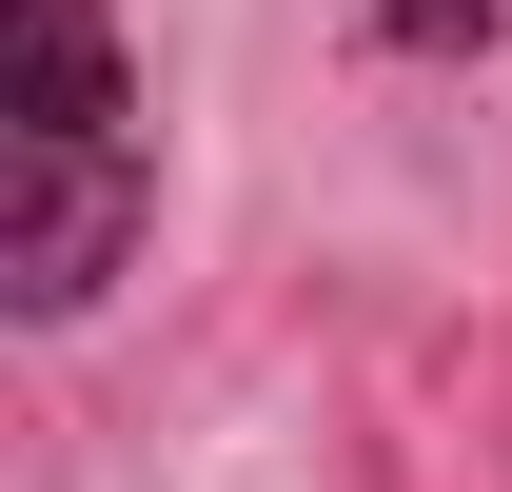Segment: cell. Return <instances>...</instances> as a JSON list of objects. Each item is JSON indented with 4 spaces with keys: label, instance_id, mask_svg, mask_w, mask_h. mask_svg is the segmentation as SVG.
I'll return each mask as SVG.
<instances>
[{
    "label": "cell",
    "instance_id": "6da1fadb",
    "mask_svg": "<svg viewBox=\"0 0 512 492\" xmlns=\"http://www.w3.org/2000/svg\"><path fill=\"white\" fill-rule=\"evenodd\" d=\"M158 237V99L99 0H0V315L79 335Z\"/></svg>",
    "mask_w": 512,
    "mask_h": 492
},
{
    "label": "cell",
    "instance_id": "7a4b0ae2",
    "mask_svg": "<svg viewBox=\"0 0 512 492\" xmlns=\"http://www.w3.org/2000/svg\"><path fill=\"white\" fill-rule=\"evenodd\" d=\"M394 60H493V0H375Z\"/></svg>",
    "mask_w": 512,
    "mask_h": 492
}]
</instances>
